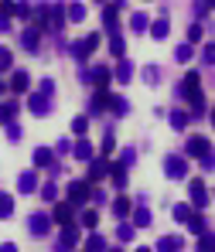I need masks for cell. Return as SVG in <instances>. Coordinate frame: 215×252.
<instances>
[{
  "label": "cell",
  "instance_id": "6da1fadb",
  "mask_svg": "<svg viewBox=\"0 0 215 252\" xmlns=\"http://www.w3.org/2000/svg\"><path fill=\"white\" fill-rule=\"evenodd\" d=\"M181 95L191 102V113H195V116L205 113V95H202V75H198V72H188V75H184V82H181Z\"/></svg>",
  "mask_w": 215,
  "mask_h": 252
},
{
  "label": "cell",
  "instance_id": "7a4b0ae2",
  "mask_svg": "<svg viewBox=\"0 0 215 252\" xmlns=\"http://www.w3.org/2000/svg\"><path fill=\"white\" fill-rule=\"evenodd\" d=\"M209 154H212L209 136H188V147H184V157H188V160H202V157H209Z\"/></svg>",
  "mask_w": 215,
  "mask_h": 252
},
{
  "label": "cell",
  "instance_id": "3957f363",
  "mask_svg": "<svg viewBox=\"0 0 215 252\" xmlns=\"http://www.w3.org/2000/svg\"><path fill=\"white\" fill-rule=\"evenodd\" d=\"M69 201H72V205H86V201H92V181H89V177L69 184Z\"/></svg>",
  "mask_w": 215,
  "mask_h": 252
},
{
  "label": "cell",
  "instance_id": "277c9868",
  "mask_svg": "<svg viewBox=\"0 0 215 252\" xmlns=\"http://www.w3.org/2000/svg\"><path fill=\"white\" fill-rule=\"evenodd\" d=\"M51 221H55V218H51V211H35V215L28 218V228H31V235H35V239H44V235L51 232Z\"/></svg>",
  "mask_w": 215,
  "mask_h": 252
},
{
  "label": "cell",
  "instance_id": "5b68a950",
  "mask_svg": "<svg viewBox=\"0 0 215 252\" xmlns=\"http://www.w3.org/2000/svg\"><path fill=\"white\" fill-rule=\"evenodd\" d=\"M164 174H168L171 181H184V177H188V157H178V154L164 157Z\"/></svg>",
  "mask_w": 215,
  "mask_h": 252
},
{
  "label": "cell",
  "instance_id": "8992f818",
  "mask_svg": "<svg viewBox=\"0 0 215 252\" xmlns=\"http://www.w3.org/2000/svg\"><path fill=\"white\" fill-rule=\"evenodd\" d=\"M79 228H75V221H69V225H62V235H58V242H55V249H75L79 246Z\"/></svg>",
  "mask_w": 215,
  "mask_h": 252
},
{
  "label": "cell",
  "instance_id": "52a82bcc",
  "mask_svg": "<svg viewBox=\"0 0 215 252\" xmlns=\"http://www.w3.org/2000/svg\"><path fill=\"white\" fill-rule=\"evenodd\" d=\"M28 109H31L35 116H48V113H51V95H44L41 89L31 92V95H28Z\"/></svg>",
  "mask_w": 215,
  "mask_h": 252
},
{
  "label": "cell",
  "instance_id": "ba28073f",
  "mask_svg": "<svg viewBox=\"0 0 215 252\" xmlns=\"http://www.w3.org/2000/svg\"><path fill=\"white\" fill-rule=\"evenodd\" d=\"M188 198H191V205H195L198 211L205 208V205H209V191H205V181H198V177H195V181H188Z\"/></svg>",
  "mask_w": 215,
  "mask_h": 252
},
{
  "label": "cell",
  "instance_id": "9c48e42d",
  "mask_svg": "<svg viewBox=\"0 0 215 252\" xmlns=\"http://www.w3.org/2000/svg\"><path fill=\"white\" fill-rule=\"evenodd\" d=\"M96 48H99V34H89V38H82V41L72 44V55H75L79 62H86V58L92 55V51H96Z\"/></svg>",
  "mask_w": 215,
  "mask_h": 252
},
{
  "label": "cell",
  "instance_id": "30bf717a",
  "mask_svg": "<svg viewBox=\"0 0 215 252\" xmlns=\"http://www.w3.org/2000/svg\"><path fill=\"white\" fill-rule=\"evenodd\" d=\"M106 174H109V157H106V154L89 160V181H92V184H96V181H103Z\"/></svg>",
  "mask_w": 215,
  "mask_h": 252
},
{
  "label": "cell",
  "instance_id": "8fae6325",
  "mask_svg": "<svg viewBox=\"0 0 215 252\" xmlns=\"http://www.w3.org/2000/svg\"><path fill=\"white\" fill-rule=\"evenodd\" d=\"M89 79L96 82V89H109V82H113V68H106V65H96V68L89 72Z\"/></svg>",
  "mask_w": 215,
  "mask_h": 252
},
{
  "label": "cell",
  "instance_id": "7c38bea8",
  "mask_svg": "<svg viewBox=\"0 0 215 252\" xmlns=\"http://www.w3.org/2000/svg\"><path fill=\"white\" fill-rule=\"evenodd\" d=\"M147 31H150V38H154V41H164V38L171 34V21H168V17H157V21H150V28H147Z\"/></svg>",
  "mask_w": 215,
  "mask_h": 252
},
{
  "label": "cell",
  "instance_id": "4fadbf2b",
  "mask_svg": "<svg viewBox=\"0 0 215 252\" xmlns=\"http://www.w3.org/2000/svg\"><path fill=\"white\" fill-rule=\"evenodd\" d=\"M109 99H113V95H109L106 89H99V92L92 95V102H89V113H92V116H99V113H106V109H109Z\"/></svg>",
  "mask_w": 215,
  "mask_h": 252
},
{
  "label": "cell",
  "instance_id": "5bb4252c",
  "mask_svg": "<svg viewBox=\"0 0 215 252\" xmlns=\"http://www.w3.org/2000/svg\"><path fill=\"white\" fill-rule=\"evenodd\" d=\"M17 191H21V194H35V191H38V174H35V170H24V174L17 177Z\"/></svg>",
  "mask_w": 215,
  "mask_h": 252
},
{
  "label": "cell",
  "instance_id": "9a60e30c",
  "mask_svg": "<svg viewBox=\"0 0 215 252\" xmlns=\"http://www.w3.org/2000/svg\"><path fill=\"white\" fill-rule=\"evenodd\" d=\"M72 211H75L72 201H58V205L51 208V218H55L58 225H69V221H72Z\"/></svg>",
  "mask_w": 215,
  "mask_h": 252
},
{
  "label": "cell",
  "instance_id": "2e32d148",
  "mask_svg": "<svg viewBox=\"0 0 215 252\" xmlns=\"http://www.w3.org/2000/svg\"><path fill=\"white\" fill-rule=\"evenodd\" d=\"M154 249L157 252H181L184 249V239H181V235H164V239H157Z\"/></svg>",
  "mask_w": 215,
  "mask_h": 252
},
{
  "label": "cell",
  "instance_id": "e0dca14e",
  "mask_svg": "<svg viewBox=\"0 0 215 252\" xmlns=\"http://www.w3.org/2000/svg\"><path fill=\"white\" fill-rule=\"evenodd\" d=\"M38 41H41V28H24V31H21L24 51H38Z\"/></svg>",
  "mask_w": 215,
  "mask_h": 252
},
{
  "label": "cell",
  "instance_id": "ac0fdd59",
  "mask_svg": "<svg viewBox=\"0 0 215 252\" xmlns=\"http://www.w3.org/2000/svg\"><path fill=\"white\" fill-rule=\"evenodd\" d=\"M109 177H113V188H127V164L123 160L109 164Z\"/></svg>",
  "mask_w": 215,
  "mask_h": 252
},
{
  "label": "cell",
  "instance_id": "d6986e66",
  "mask_svg": "<svg viewBox=\"0 0 215 252\" xmlns=\"http://www.w3.org/2000/svg\"><path fill=\"white\" fill-rule=\"evenodd\" d=\"M116 10H120L116 3H103V28H106L109 34L116 31Z\"/></svg>",
  "mask_w": 215,
  "mask_h": 252
},
{
  "label": "cell",
  "instance_id": "ffe728a7",
  "mask_svg": "<svg viewBox=\"0 0 215 252\" xmlns=\"http://www.w3.org/2000/svg\"><path fill=\"white\" fill-rule=\"evenodd\" d=\"M113 79H116V82H133V62H127V58H120V65H116Z\"/></svg>",
  "mask_w": 215,
  "mask_h": 252
},
{
  "label": "cell",
  "instance_id": "44dd1931",
  "mask_svg": "<svg viewBox=\"0 0 215 252\" xmlns=\"http://www.w3.org/2000/svg\"><path fill=\"white\" fill-rule=\"evenodd\" d=\"M72 154H75V157H79V160H92V143H89L86 136H79V140H75V147H72Z\"/></svg>",
  "mask_w": 215,
  "mask_h": 252
},
{
  "label": "cell",
  "instance_id": "7402d4cb",
  "mask_svg": "<svg viewBox=\"0 0 215 252\" xmlns=\"http://www.w3.org/2000/svg\"><path fill=\"white\" fill-rule=\"evenodd\" d=\"M184 225H188L191 235H202V232H205V215H198V208H195V211H191V218H188Z\"/></svg>",
  "mask_w": 215,
  "mask_h": 252
},
{
  "label": "cell",
  "instance_id": "603a6c76",
  "mask_svg": "<svg viewBox=\"0 0 215 252\" xmlns=\"http://www.w3.org/2000/svg\"><path fill=\"white\" fill-rule=\"evenodd\" d=\"M17 109H21V102H0V123H14V116H17Z\"/></svg>",
  "mask_w": 215,
  "mask_h": 252
},
{
  "label": "cell",
  "instance_id": "cb8c5ba5",
  "mask_svg": "<svg viewBox=\"0 0 215 252\" xmlns=\"http://www.w3.org/2000/svg\"><path fill=\"white\" fill-rule=\"evenodd\" d=\"M10 89H14V92H28V89H31V75H28V72H14Z\"/></svg>",
  "mask_w": 215,
  "mask_h": 252
},
{
  "label": "cell",
  "instance_id": "d4e9b609",
  "mask_svg": "<svg viewBox=\"0 0 215 252\" xmlns=\"http://www.w3.org/2000/svg\"><path fill=\"white\" fill-rule=\"evenodd\" d=\"M130 28H133V34H140V31H147V28H150V17H147L143 10H137V14L130 17Z\"/></svg>",
  "mask_w": 215,
  "mask_h": 252
},
{
  "label": "cell",
  "instance_id": "484cf974",
  "mask_svg": "<svg viewBox=\"0 0 215 252\" xmlns=\"http://www.w3.org/2000/svg\"><path fill=\"white\" fill-rule=\"evenodd\" d=\"M191 58H195V48H191V41H184L178 51H174V62H178V65H188Z\"/></svg>",
  "mask_w": 215,
  "mask_h": 252
},
{
  "label": "cell",
  "instance_id": "4316f807",
  "mask_svg": "<svg viewBox=\"0 0 215 252\" xmlns=\"http://www.w3.org/2000/svg\"><path fill=\"white\" fill-rule=\"evenodd\" d=\"M109 113H113V116H127V113H130V102L123 99V95H113V99H109Z\"/></svg>",
  "mask_w": 215,
  "mask_h": 252
},
{
  "label": "cell",
  "instance_id": "83f0119b",
  "mask_svg": "<svg viewBox=\"0 0 215 252\" xmlns=\"http://www.w3.org/2000/svg\"><path fill=\"white\" fill-rule=\"evenodd\" d=\"M51 160H55V154L48 147H38L35 150V167H51Z\"/></svg>",
  "mask_w": 215,
  "mask_h": 252
},
{
  "label": "cell",
  "instance_id": "f1b7e54d",
  "mask_svg": "<svg viewBox=\"0 0 215 252\" xmlns=\"http://www.w3.org/2000/svg\"><path fill=\"white\" fill-rule=\"evenodd\" d=\"M130 211H133V201H130V198H116V201H113V215H116V218H127Z\"/></svg>",
  "mask_w": 215,
  "mask_h": 252
},
{
  "label": "cell",
  "instance_id": "f546056e",
  "mask_svg": "<svg viewBox=\"0 0 215 252\" xmlns=\"http://www.w3.org/2000/svg\"><path fill=\"white\" fill-rule=\"evenodd\" d=\"M65 14H69V21H75V24H79V21H86V3H69V7H65Z\"/></svg>",
  "mask_w": 215,
  "mask_h": 252
},
{
  "label": "cell",
  "instance_id": "4dcf8cb0",
  "mask_svg": "<svg viewBox=\"0 0 215 252\" xmlns=\"http://www.w3.org/2000/svg\"><path fill=\"white\" fill-rule=\"evenodd\" d=\"M123 51H127V44H123V38L113 31L109 34V55H116V58H123Z\"/></svg>",
  "mask_w": 215,
  "mask_h": 252
},
{
  "label": "cell",
  "instance_id": "1f68e13d",
  "mask_svg": "<svg viewBox=\"0 0 215 252\" xmlns=\"http://www.w3.org/2000/svg\"><path fill=\"white\" fill-rule=\"evenodd\" d=\"M130 215H133V225H137V228H147V225H150V211L147 208H133Z\"/></svg>",
  "mask_w": 215,
  "mask_h": 252
},
{
  "label": "cell",
  "instance_id": "d6a6232c",
  "mask_svg": "<svg viewBox=\"0 0 215 252\" xmlns=\"http://www.w3.org/2000/svg\"><path fill=\"white\" fill-rule=\"evenodd\" d=\"M10 215H14V198L0 191V221H3V218H10Z\"/></svg>",
  "mask_w": 215,
  "mask_h": 252
},
{
  "label": "cell",
  "instance_id": "836d02e7",
  "mask_svg": "<svg viewBox=\"0 0 215 252\" xmlns=\"http://www.w3.org/2000/svg\"><path fill=\"white\" fill-rule=\"evenodd\" d=\"M86 249H89V252H106V239L92 232V235H89V239H86Z\"/></svg>",
  "mask_w": 215,
  "mask_h": 252
},
{
  "label": "cell",
  "instance_id": "e575fe53",
  "mask_svg": "<svg viewBox=\"0 0 215 252\" xmlns=\"http://www.w3.org/2000/svg\"><path fill=\"white\" fill-rule=\"evenodd\" d=\"M191 211H195V205H174V221L184 225V221L191 218Z\"/></svg>",
  "mask_w": 215,
  "mask_h": 252
},
{
  "label": "cell",
  "instance_id": "d590c367",
  "mask_svg": "<svg viewBox=\"0 0 215 252\" xmlns=\"http://www.w3.org/2000/svg\"><path fill=\"white\" fill-rule=\"evenodd\" d=\"M133 232H137V225H127V221H123V225L116 228V239H120V242H133Z\"/></svg>",
  "mask_w": 215,
  "mask_h": 252
},
{
  "label": "cell",
  "instance_id": "8d00e7d4",
  "mask_svg": "<svg viewBox=\"0 0 215 252\" xmlns=\"http://www.w3.org/2000/svg\"><path fill=\"white\" fill-rule=\"evenodd\" d=\"M198 249H202V252H212L215 249V235H212V232H202V235H198Z\"/></svg>",
  "mask_w": 215,
  "mask_h": 252
},
{
  "label": "cell",
  "instance_id": "74e56055",
  "mask_svg": "<svg viewBox=\"0 0 215 252\" xmlns=\"http://www.w3.org/2000/svg\"><path fill=\"white\" fill-rule=\"evenodd\" d=\"M171 126L174 129H184V126H188V113H184V109H174L171 113Z\"/></svg>",
  "mask_w": 215,
  "mask_h": 252
},
{
  "label": "cell",
  "instance_id": "f35d334b",
  "mask_svg": "<svg viewBox=\"0 0 215 252\" xmlns=\"http://www.w3.org/2000/svg\"><path fill=\"white\" fill-rule=\"evenodd\" d=\"M86 129H89V116H75L72 120V133L75 136H86Z\"/></svg>",
  "mask_w": 215,
  "mask_h": 252
},
{
  "label": "cell",
  "instance_id": "ab89813d",
  "mask_svg": "<svg viewBox=\"0 0 215 252\" xmlns=\"http://www.w3.org/2000/svg\"><path fill=\"white\" fill-rule=\"evenodd\" d=\"M38 194H41L44 201H55V198H58V188L48 181V184H41V188H38Z\"/></svg>",
  "mask_w": 215,
  "mask_h": 252
},
{
  "label": "cell",
  "instance_id": "60d3db41",
  "mask_svg": "<svg viewBox=\"0 0 215 252\" xmlns=\"http://www.w3.org/2000/svg\"><path fill=\"white\" fill-rule=\"evenodd\" d=\"M157 79H161L157 65H147V68H143V82H147V85H157Z\"/></svg>",
  "mask_w": 215,
  "mask_h": 252
},
{
  "label": "cell",
  "instance_id": "b9f144b4",
  "mask_svg": "<svg viewBox=\"0 0 215 252\" xmlns=\"http://www.w3.org/2000/svg\"><path fill=\"white\" fill-rule=\"evenodd\" d=\"M99 225V211H86L82 215V228H96Z\"/></svg>",
  "mask_w": 215,
  "mask_h": 252
},
{
  "label": "cell",
  "instance_id": "7bdbcfd3",
  "mask_svg": "<svg viewBox=\"0 0 215 252\" xmlns=\"http://www.w3.org/2000/svg\"><path fill=\"white\" fill-rule=\"evenodd\" d=\"M14 17H21V21H28V17H31V3H24V0H21V3L14 7Z\"/></svg>",
  "mask_w": 215,
  "mask_h": 252
},
{
  "label": "cell",
  "instance_id": "ee69618b",
  "mask_svg": "<svg viewBox=\"0 0 215 252\" xmlns=\"http://www.w3.org/2000/svg\"><path fill=\"white\" fill-rule=\"evenodd\" d=\"M113 150H116V136H113V133H106V136H103V154L109 157Z\"/></svg>",
  "mask_w": 215,
  "mask_h": 252
},
{
  "label": "cell",
  "instance_id": "f6af8a7d",
  "mask_svg": "<svg viewBox=\"0 0 215 252\" xmlns=\"http://www.w3.org/2000/svg\"><path fill=\"white\" fill-rule=\"evenodd\" d=\"M10 65H14V55H10L7 48H0V72H7Z\"/></svg>",
  "mask_w": 215,
  "mask_h": 252
},
{
  "label": "cell",
  "instance_id": "bcb514c9",
  "mask_svg": "<svg viewBox=\"0 0 215 252\" xmlns=\"http://www.w3.org/2000/svg\"><path fill=\"white\" fill-rule=\"evenodd\" d=\"M120 160H123L127 167H133V164H137V150H133V147H127V150L120 154Z\"/></svg>",
  "mask_w": 215,
  "mask_h": 252
},
{
  "label": "cell",
  "instance_id": "7dc6e473",
  "mask_svg": "<svg viewBox=\"0 0 215 252\" xmlns=\"http://www.w3.org/2000/svg\"><path fill=\"white\" fill-rule=\"evenodd\" d=\"M188 41H191V44L202 41V24H191V28H188Z\"/></svg>",
  "mask_w": 215,
  "mask_h": 252
},
{
  "label": "cell",
  "instance_id": "c3c4849f",
  "mask_svg": "<svg viewBox=\"0 0 215 252\" xmlns=\"http://www.w3.org/2000/svg\"><path fill=\"white\" fill-rule=\"evenodd\" d=\"M7 140H10V143H17V140H21V126L7 123Z\"/></svg>",
  "mask_w": 215,
  "mask_h": 252
},
{
  "label": "cell",
  "instance_id": "681fc988",
  "mask_svg": "<svg viewBox=\"0 0 215 252\" xmlns=\"http://www.w3.org/2000/svg\"><path fill=\"white\" fill-rule=\"evenodd\" d=\"M202 62H205V65H215V44H209V48L202 51Z\"/></svg>",
  "mask_w": 215,
  "mask_h": 252
},
{
  "label": "cell",
  "instance_id": "f907efd6",
  "mask_svg": "<svg viewBox=\"0 0 215 252\" xmlns=\"http://www.w3.org/2000/svg\"><path fill=\"white\" fill-rule=\"evenodd\" d=\"M14 7H17V3H10V0H3V3H0V14H7V17H14Z\"/></svg>",
  "mask_w": 215,
  "mask_h": 252
},
{
  "label": "cell",
  "instance_id": "816d5d0a",
  "mask_svg": "<svg viewBox=\"0 0 215 252\" xmlns=\"http://www.w3.org/2000/svg\"><path fill=\"white\" fill-rule=\"evenodd\" d=\"M41 92L44 95H55V82L51 79H41Z\"/></svg>",
  "mask_w": 215,
  "mask_h": 252
},
{
  "label": "cell",
  "instance_id": "f5cc1de1",
  "mask_svg": "<svg viewBox=\"0 0 215 252\" xmlns=\"http://www.w3.org/2000/svg\"><path fill=\"white\" fill-rule=\"evenodd\" d=\"M202 170H215V157L209 154V157H202Z\"/></svg>",
  "mask_w": 215,
  "mask_h": 252
},
{
  "label": "cell",
  "instance_id": "db71d44e",
  "mask_svg": "<svg viewBox=\"0 0 215 252\" xmlns=\"http://www.w3.org/2000/svg\"><path fill=\"white\" fill-rule=\"evenodd\" d=\"M0 31H10V17L7 14H0Z\"/></svg>",
  "mask_w": 215,
  "mask_h": 252
},
{
  "label": "cell",
  "instance_id": "11a10c76",
  "mask_svg": "<svg viewBox=\"0 0 215 252\" xmlns=\"http://www.w3.org/2000/svg\"><path fill=\"white\" fill-rule=\"evenodd\" d=\"M205 7H209V0H195V10L198 14H205Z\"/></svg>",
  "mask_w": 215,
  "mask_h": 252
},
{
  "label": "cell",
  "instance_id": "9f6ffc18",
  "mask_svg": "<svg viewBox=\"0 0 215 252\" xmlns=\"http://www.w3.org/2000/svg\"><path fill=\"white\" fill-rule=\"evenodd\" d=\"M209 7H212V10H215V0H209Z\"/></svg>",
  "mask_w": 215,
  "mask_h": 252
},
{
  "label": "cell",
  "instance_id": "6f0895ef",
  "mask_svg": "<svg viewBox=\"0 0 215 252\" xmlns=\"http://www.w3.org/2000/svg\"><path fill=\"white\" fill-rule=\"evenodd\" d=\"M212 126H215V109H212Z\"/></svg>",
  "mask_w": 215,
  "mask_h": 252
},
{
  "label": "cell",
  "instance_id": "680465c9",
  "mask_svg": "<svg viewBox=\"0 0 215 252\" xmlns=\"http://www.w3.org/2000/svg\"><path fill=\"white\" fill-rule=\"evenodd\" d=\"M0 95H3V82H0Z\"/></svg>",
  "mask_w": 215,
  "mask_h": 252
},
{
  "label": "cell",
  "instance_id": "91938a15",
  "mask_svg": "<svg viewBox=\"0 0 215 252\" xmlns=\"http://www.w3.org/2000/svg\"><path fill=\"white\" fill-rule=\"evenodd\" d=\"M96 3H106V0H96Z\"/></svg>",
  "mask_w": 215,
  "mask_h": 252
},
{
  "label": "cell",
  "instance_id": "94428289",
  "mask_svg": "<svg viewBox=\"0 0 215 252\" xmlns=\"http://www.w3.org/2000/svg\"><path fill=\"white\" fill-rule=\"evenodd\" d=\"M212 198H215V194H212Z\"/></svg>",
  "mask_w": 215,
  "mask_h": 252
}]
</instances>
